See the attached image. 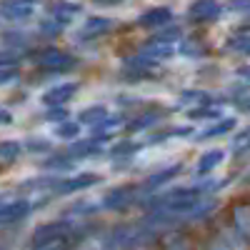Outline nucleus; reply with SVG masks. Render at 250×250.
<instances>
[]
</instances>
